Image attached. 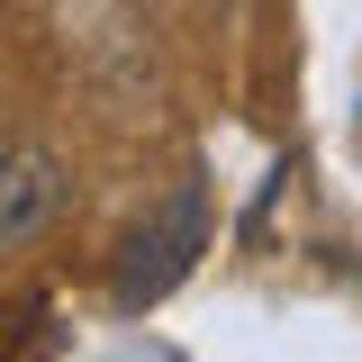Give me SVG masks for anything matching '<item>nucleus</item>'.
I'll return each mask as SVG.
<instances>
[{"mask_svg":"<svg viewBox=\"0 0 362 362\" xmlns=\"http://www.w3.org/2000/svg\"><path fill=\"white\" fill-rule=\"evenodd\" d=\"M199 245H209L199 190H173V199H163V218H145V226L127 235V263H118V308H145V299H163L181 272L199 263Z\"/></svg>","mask_w":362,"mask_h":362,"instance_id":"obj_1","label":"nucleus"},{"mask_svg":"<svg viewBox=\"0 0 362 362\" xmlns=\"http://www.w3.org/2000/svg\"><path fill=\"white\" fill-rule=\"evenodd\" d=\"M64 154H45V145H0V254H18L28 235L54 226L64 209Z\"/></svg>","mask_w":362,"mask_h":362,"instance_id":"obj_2","label":"nucleus"}]
</instances>
